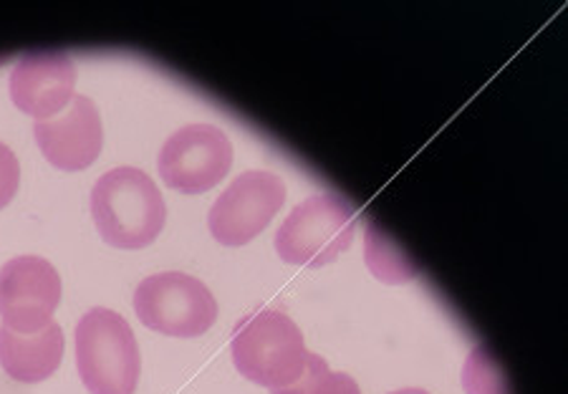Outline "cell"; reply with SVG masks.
Segmentation results:
<instances>
[{"mask_svg":"<svg viewBox=\"0 0 568 394\" xmlns=\"http://www.w3.org/2000/svg\"><path fill=\"white\" fill-rule=\"evenodd\" d=\"M91 218L102 241L119 251H142L168 223L162 190L140 168H114L91 190Z\"/></svg>","mask_w":568,"mask_h":394,"instance_id":"cell-1","label":"cell"},{"mask_svg":"<svg viewBox=\"0 0 568 394\" xmlns=\"http://www.w3.org/2000/svg\"><path fill=\"white\" fill-rule=\"evenodd\" d=\"M235 370L265 390L291 387L308 362L298 324L281 309H255L235 324L231 336Z\"/></svg>","mask_w":568,"mask_h":394,"instance_id":"cell-2","label":"cell"},{"mask_svg":"<svg viewBox=\"0 0 568 394\" xmlns=\"http://www.w3.org/2000/svg\"><path fill=\"white\" fill-rule=\"evenodd\" d=\"M77 370L89 394H134L142 356L130 322L112 309H91L73 332Z\"/></svg>","mask_w":568,"mask_h":394,"instance_id":"cell-3","label":"cell"},{"mask_svg":"<svg viewBox=\"0 0 568 394\" xmlns=\"http://www.w3.org/2000/svg\"><path fill=\"white\" fill-rule=\"evenodd\" d=\"M356 210L334 192H316L291 210L276 231V253L283 263L324 269L352 249Z\"/></svg>","mask_w":568,"mask_h":394,"instance_id":"cell-4","label":"cell"},{"mask_svg":"<svg viewBox=\"0 0 568 394\" xmlns=\"http://www.w3.org/2000/svg\"><path fill=\"white\" fill-rule=\"evenodd\" d=\"M134 314L162 336L195 339L217 322V301L203 281L182 271L146 276L134 291Z\"/></svg>","mask_w":568,"mask_h":394,"instance_id":"cell-5","label":"cell"},{"mask_svg":"<svg viewBox=\"0 0 568 394\" xmlns=\"http://www.w3.org/2000/svg\"><path fill=\"white\" fill-rule=\"evenodd\" d=\"M286 203V185L268 170H248L223 190L207 215V228L225 249L255 241Z\"/></svg>","mask_w":568,"mask_h":394,"instance_id":"cell-6","label":"cell"},{"mask_svg":"<svg viewBox=\"0 0 568 394\" xmlns=\"http://www.w3.org/2000/svg\"><path fill=\"white\" fill-rule=\"evenodd\" d=\"M233 168V144L215 124H187L164 140L158 170L170 190L203 195Z\"/></svg>","mask_w":568,"mask_h":394,"instance_id":"cell-7","label":"cell"},{"mask_svg":"<svg viewBox=\"0 0 568 394\" xmlns=\"http://www.w3.org/2000/svg\"><path fill=\"white\" fill-rule=\"evenodd\" d=\"M61 296L59 271L39 255H18L0 269V319L11 332H43L53 322Z\"/></svg>","mask_w":568,"mask_h":394,"instance_id":"cell-8","label":"cell"},{"mask_svg":"<svg viewBox=\"0 0 568 394\" xmlns=\"http://www.w3.org/2000/svg\"><path fill=\"white\" fill-rule=\"evenodd\" d=\"M33 137L43 158L63 172H81L97 162L104 150V127L97 104L77 94L59 117L36 122Z\"/></svg>","mask_w":568,"mask_h":394,"instance_id":"cell-9","label":"cell"},{"mask_svg":"<svg viewBox=\"0 0 568 394\" xmlns=\"http://www.w3.org/2000/svg\"><path fill=\"white\" fill-rule=\"evenodd\" d=\"M13 104L36 122L59 117L77 97V67L61 51L26 53L8 81Z\"/></svg>","mask_w":568,"mask_h":394,"instance_id":"cell-10","label":"cell"},{"mask_svg":"<svg viewBox=\"0 0 568 394\" xmlns=\"http://www.w3.org/2000/svg\"><path fill=\"white\" fill-rule=\"evenodd\" d=\"M67 350L63 329L51 322L39 334H18L0 324V366L21 384H39L57 374Z\"/></svg>","mask_w":568,"mask_h":394,"instance_id":"cell-11","label":"cell"},{"mask_svg":"<svg viewBox=\"0 0 568 394\" xmlns=\"http://www.w3.org/2000/svg\"><path fill=\"white\" fill-rule=\"evenodd\" d=\"M364 261L374 273V279L389 283V286H399V283L417 279V269L407 259V253L372 223L366 225L364 233Z\"/></svg>","mask_w":568,"mask_h":394,"instance_id":"cell-12","label":"cell"},{"mask_svg":"<svg viewBox=\"0 0 568 394\" xmlns=\"http://www.w3.org/2000/svg\"><path fill=\"white\" fill-rule=\"evenodd\" d=\"M273 394H362V390L352 374L332 372L324 356L308 354L301 377L291 387L273 390Z\"/></svg>","mask_w":568,"mask_h":394,"instance_id":"cell-13","label":"cell"},{"mask_svg":"<svg viewBox=\"0 0 568 394\" xmlns=\"http://www.w3.org/2000/svg\"><path fill=\"white\" fill-rule=\"evenodd\" d=\"M463 387L467 394H508L506 377L485 346H475L465 360Z\"/></svg>","mask_w":568,"mask_h":394,"instance_id":"cell-14","label":"cell"},{"mask_svg":"<svg viewBox=\"0 0 568 394\" xmlns=\"http://www.w3.org/2000/svg\"><path fill=\"white\" fill-rule=\"evenodd\" d=\"M18 185H21V164L11 147L0 142V210L16 198Z\"/></svg>","mask_w":568,"mask_h":394,"instance_id":"cell-15","label":"cell"},{"mask_svg":"<svg viewBox=\"0 0 568 394\" xmlns=\"http://www.w3.org/2000/svg\"><path fill=\"white\" fill-rule=\"evenodd\" d=\"M389 394H429V392L419 390V387H407V390H397V392H389Z\"/></svg>","mask_w":568,"mask_h":394,"instance_id":"cell-16","label":"cell"}]
</instances>
